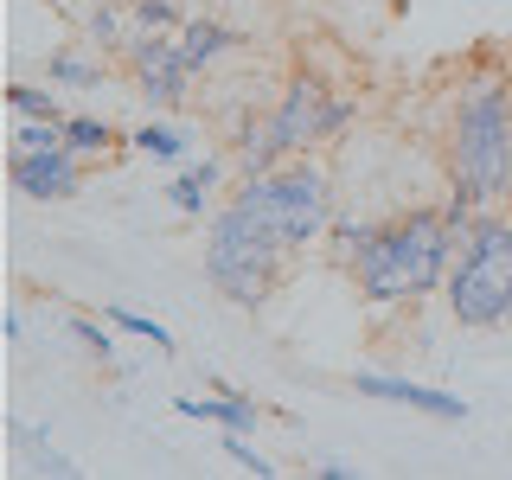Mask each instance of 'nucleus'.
I'll return each mask as SVG.
<instances>
[{"label": "nucleus", "instance_id": "f257e3e1", "mask_svg": "<svg viewBox=\"0 0 512 480\" xmlns=\"http://www.w3.org/2000/svg\"><path fill=\"white\" fill-rule=\"evenodd\" d=\"M455 237L461 231L448 224V212H404L391 224H372V237L359 244V256L346 269L365 301H416L448 282Z\"/></svg>", "mask_w": 512, "mask_h": 480}, {"label": "nucleus", "instance_id": "f03ea898", "mask_svg": "<svg viewBox=\"0 0 512 480\" xmlns=\"http://www.w3.org/2000/svg\"><path fill=\"white\" fill-rule=\"evenodd\" d=\"M448 180L468 199H506L512 192V90L500 77L468 84L448 128Z\"/></svg>", "mask_w": 512, "mask_h": 480}, {"label": "nucleus", "instance_id": "7ed1b4c3", "mask_svg": "<svg viewBox=\"0 0 512 480\" xmlns=\"http://www.w3.org/2000/svg\"><path fill=\"white\" fill-rule=\"evenodd\" d=\"M442 288H448V314L461 327H500L512 314V218L480 212L474 231L461 237V256Z\"/></svg>", "mask_w": 512, "mask_h": 480}, {"label": "nucleus", "instance_id": "20e7f679", "mask_svg": "<svg viewBox=\"0 0 512 480\" xmlns=\"http://www.w3.org/2000/svg\"><path fill=\"white\" fill-rule=\"evenodd\" d=\"M237 205L276 237L282 250H301L308 237H320L333 224V192H327V173L308 167V160H282V167L256 173V180L237 192Z\"/></svg>", "mask_w": 512, "mask_h": 480}, {"label": "nucleus", "instance_id": "39448f33", "mask_svg": "<svg viewBox=\"0 0 512 480\" xmlns=\"http://www.w3.org/2000/svg\"><path fill=\"white\" fill-rule=\"evenodd\" d=\"M282 244L256 224L244 205H224V212L212 218V237H205V276H212L231 301H244V308H256V301L276 295L282 282Z\"/></svg>", "mask_w": 512, "mask_h": 480}, {"label": "nucleus", "instance_id": "423d86ee", "mask_svg": "<svg viewBox=\"0 0 512 480\" xmlns=\"http://www.w3.org/2000/svg\"><path fill=\"white\" fill-rule=\"evenodd\" d=\"M346 122H352V103L327 96V84H320V77H295V84H288V96L276 103V116H269V128H276V141H282V154H301L308 141H333Z\"/></svg>", "mask_w": 512, "mask_h": 480}, {"label": "nucleus", "instance_id": "0eeeda50", "mask_svg": "<svg viewBox=\"0 0 512 480\" xmlns=\"http://www.w3.org/2000/svg\"><path fill=\"white\" fill-rule=\"evenodd\" d=\"M128 64H135V90L148 96L154 109H180L186 103L192 64L180 58V39H167V32H141V39L128 45Z\"/></svg>", "mask_w": 512, "mask_h": 480}, {"label": "nucleus", "instance_id": "6e6552de", "mask_svg": "<svg viewBox=\"0 0 512 480\" xmlns=\"http://www.w3.org/2000/svg\"><path fill=\"white\" fill-rule=\"evenodd\" d=\"M13 186L26 199H71L84 186V160L71 148H45V154H20L13 148Z\"/></svg>", "mask_w": 512, "mask_h": 480}, {"label": "nucleus", "instance_id": "1a4fd4ad", "mask_svg": "<svg viewBox=\"0 0 512 480\" xmlns=\"http://www.w3.org/2000/svg\"><path fill=\"white\" fill-rule=\"evenodd\" d=\"M352 384H359L365 397H384V404H410V410L436 416V423H461V416H468V404H461V397L429 391V384H410V378H378V372H359Z\"/></svg>", "mask_w": 512, "mask_h": 480}, {"label": "nucleus", "instance_id": "9d476101", "mask_svg": "<svg viewBox=\"0 0 512 480\" xmlns=\"http://www.w3.org/2000/svg\"><path fill=\"white\" fill-rule=\"evenodd\" d=\"M173 410H180V416H192V423H218V429H244V436H250V429H256V404H250V397H180V404H173Z\"/></svg>", "mask_w": 512, "mask_h": 480}, {"label": "nucleus", "instance_id": "9b49d317", "mask_svg": "<svg viewBox=\"0 0 512 480\" xmlns=\"http://www.w3.org/2000/svg\"><path fill=\"white\" fill-rule=\"evenodd\" d=\"M231 39H237V32L224 26V20H186L180 26V58L199 71V64H212L218 52H231Z\"/></svg>", "mask_w": 512, "mask_h": 480}, {"label": "nucleus", "instance_id": "f8f14e48", "mask_svg": "<svg viewBox=\"0 0 512 480\" xmlns=\"http://www.w3.org/2000/svg\"><path fill=\"white\" fill-rule=\"evenodd\" d=\"M45 77L64 84V90H96V84H103V64H90L77 52H52V58H45Z\"/></svg>", "mask_w": 512, "mask_h": 480}, {"label": "nucleus", "instance_id": "ddd939ff", "mask_svg": "<svg viewBox=\"0 0 512 480\" xmlns=\"http://www.w3.org/2000/svg\"><path fill=\"white\" fill-rule=\"evenodd\" d=\"M218 186V160H205V167H186L180 180L167 186V199L180 205V212H205V192Z\"/></svg>", "mask_w": 512, "mask_h": 480}, {"label": "nucleus", "instance_id": "4468645a", "mask_svg": "<svg viewBox=\"0 0 512 480\" xmlns=\"http://www.w3.org/2000/svg\"><path fill=\"white\" fill-rule=\"evenodd\" d=\"M109 141H116V128L96 122V116H71V122H64V148H71L77 160H96Z\"/></svg>", "mask_w": 512, "mask_h": 480}, {"label": "nucleus", "instance_id": "2eb2a0df", "mask_svg": "<svg viewBox=\"0 0 512 480\" xmlns=\"http://www.w3.org/2000/svg\"><path fill=\"white\" fill-rule=\"evenodd\" d=\"M7 103L20 109L26 122H71V116H64V103H58L52 90H32V84H13V90H7Z\"/></svg>", "mask_w": 512, "mask_h": 480}, {"label": "nucleus", "instance_id": "dca6fc26", "mask_svg": "<svg viewBox=\"0 0 512 480\" xmlns=\"http://www.w3.org/2000/svg\"><path fill=\"white\" fill-rule=\"evenodd\" d=\"M135 148L154 154V160H180L186 154V135L173 122H148V128H135Z\"/></svg>", "mask_w": 512, "mask_h": 480}, {"label": "nucleus", "instance_id": "f3484780", "mask_svg": "<svg viewBox=\"0 0 512 480\" xmlns=\"http://www.w3.org/2000/svg\"><path fill=\"white\" fill-rule=\"evenodd\" d=\"M218 448H224V455H231L244 474H256V480H269V474H276V468H269V455H256V448H250L244 429H224V442H218Z\"/></svg>", "mask_w": 512, "mask_h": 480}, {"label": "nucleus", "instance_id": "a211bd4d", "mask_svg": "<svg viewBox=\"0 0 512 480\" xmlns=\"http://www.w3.org/2000/svg\"><path fill=\"white\" fill-rule=\"evenodd\" d=\"M173 26H180L173 0H135V32H173Z\"/></svg>", "mask_w": 512, "mask_h": 480}, {"label": "nucleus", "instance_id": "6ab92c4d", "mask_svg": "<svg viewBox=\"0 0 512 480\" xmlns=\"http://www.w3.org/2000/svg\"><path fill=\"white\" fill-rule=\"evenodd\" d=\"M84 26H90V39L103 45V52H122V13H116V7H96Z\"/></svg>", "mask_w": 512, "mask_h": 480}, {"label": "nucleus", "instance_id": "aec40b11", "mask_svg": "<svg viewBox=\"0 0 512 480\" xmlns=\"http://www.w3.org/2000/svg\"><path fill=\"white\" fill-rule=\"evenodd\" d=\"M109 320H116L122 333H141V340H154V346H173L167 327H160V320H148V314H135V308H109Z\"/></svg>", "mask_w": 512, "mask_h": 480}, {"label": "nucleus", "instance_id": "412c9836", "mask_svg": "<svg viewBox=\"0 0 512 480\" xmlns=\"http://www.w3.org/2000/svg\"><path fill=\"white\" fill-rule=\"evenodd\" d=\"M45 148H64V122H26L20 128V154H45Z\"/></svg>", "mask_w": 512, "mask_h": 480}, {"label": "nucleus", "instance_id": "4be33fe9", "mask_svg": "<svg viewBox=\"0 0 512 480\" xmlns=\"http://www.w3.org/2000/svg\"><path fill=\"white\" fill-rule=\"evenodd\" d=\"M71 340H77V346H84V352H109V333H103V327H96V320H84V314H77V320H71Z\"/></svg>", "mask_w": 512, "mask_h": 480}, {"label": "nucleus", "instance_id": "5701e85b", "mask_svg": "<svg viewBox=\"0 0 512 480\" xmlns=\"http://www.w3.org/2000/svg\"><path fill=\"white\" fill-rule=\"evenodd\" d=\"M32 474H58V480H71L77 468H71V461H64L58 448H52V455H39V461H32Z\"/></svg>", "mask_w": 512, "mask_h": 480}, {"label": "nucleus", "instance_id": "b1692460", "mask_svg": "<svg viewBox=\"0 0 512 480\" xmlns=\"http://www.w3.org/2000/svg\"><path fill=\"white\" fill-rule=\"evenodd\" d=\"M506 199H512V192H506Z\"/></svg>", "mask_w": 512, "mask_h": 480}]
</instances>
